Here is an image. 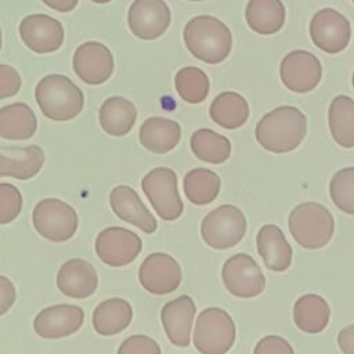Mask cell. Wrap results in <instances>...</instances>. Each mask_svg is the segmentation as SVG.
<instances>
[{"mask_svg": "<svg viewBox=\"0 0 354 354\" xmlns=\"http://www.w3.org/2000/svg\"><path fill=\"white\" fill-rule=\"evenodd\" d=\"M138 138L141 145L153 153L170 152L181 138V127L176 120L152 116L142 122Z\"/></svg>", "mask_w": 354, "mask_h": 354, "instance_id": "cell-23", "label": "cell"}, {"mask_svg": "<svg viewBox=\"0 0 354 354\" xmlns=\"http://www.w3.org/2000/svg\"><path fill=\"white\" fill-rule=\"evenodd\" d=\"M246 227V217L241 209L234 205H221L203 217L201 235L210 248L225 250L242 241Z\"/></svg>", "mask_w": 354, "mask_h": 354, "instance_id": "cell-6", "label": "cell"}, {"mask_svg": "<svg viewBox=\"0 0 354 354\" xmlns=\"http://www.w3.org/2000/svg\"><path fill=\"white\" fill-rule=\"evenodd\" d=\"M279 76L288 90L304 94L313 91L321 82L322 66L310 51L293 50L281 61Z\"/></svg>", "mask_w": 354, "mask_h": 354, "instance_id": "cell-11", "label": "cell"}, {"mask_svg": "<svg viewBox=\"0 0 354 354\" xmlns=\"http://www.w3.org/2000/svg\"><path fill=\"white\" fill-rule=\"evenodd\" d=\"M337 344L344 354H354V325H348L339 332Z\"/></svg>", "mask_w": 354, "mask_h": 354, "instance_id": "cell-40", "label": "cell"}, {"mask_svg": "<svg viewBox=\"0 0 354 354\" xmlns=\"http://www.w3.org/2000/svg\"><path fill=\"white\" fill-rule=\"evenodd\" d=\"M174 86L178 95L188 104L202 102L210 90L207 75L196 66L181 68L176 73Z\"/></svg>", "mask_w": 354, "mask_h": 354, "instance_id": "cell-33", "label": "cell"}, {"mask_svg": "<svg viewBox=\"0 0 354 354\" xmlns=\"http://www.w3.org/2000/svg\"><path fill=\"white\" fill-rule=\"evenodd\" d=\"M93 3H97V4H105V3H109L112 0H91Z\"/></svg>", "mask_w": 354, "mask_h": 354, "instance_id": "cell-42", "label": "cell"}, {"mask_svg": "<svg viewBox=\"0 0 354 354\" xmlns=\"http://www.w3.org/2000/svg\"><path fill=\"white\" fill-rule=\"evenodd\" d=\"M1 43H3V35H1V28H0V50H1Z\"/></svg>", "mask_w": 354, "mask_h": 354, "instance_id": "cell-43", "label": "cell"}, {"mask_svg": "<svg viewBox=\"0 0 354 354\" xmlns=\"http://www.w3.org/2000/svg\"><path fill=\"white\" fill-rule=\"evenodd\" d=\"M32 221L39 235L51 242L71 239L79 225L76 210L58 198H46L37 202L32 213Z\"/></svg>", "mask_w": 354, "mask_h": 354, "instance_id": "cell-7", "label": "cell"}, {"mask_svg": "<svg viewBox=\"0 0 354 354\" xmlns=\"http://www.w3.org/2000/svg\"><path fill=\"white\" fill-rule=\"evenodd\" d=\"M109 203L113 213L123 221L136 225L145 234L158 228V221L147 209L138 194L129 185H118L111 191Z\"/></svg>", "mask_w": 354, "mask_h": 354, "instance_id": "cell-19", "label": "cell"}, {"mask_svg": "<svg viewBox=\"0 0 354 354\" xmlns=\"http://www.w3.org/2000/svg\"><path fill=\"white\" fill-rule=\"evenodd\" d=\"M225 289L239 299L259 296L266 288V277L254 259L246 253H236L227 259L221 270Z\"/></svg>", "mask_w": 354, "mask_h": 354, "instance_id": "cell-9", "label": "cell"}, {"mask_svg": "<svg viewBox=\"0 0 354 354\" xmlns=\"http://www.w3.org/2000/svg\"><path fill=\"white\" fill-rule=\"evenodd\" d=\"M330 317V308L328 301L315 293H307L300 296L293 306L295 325L306 333L322 332Z\"/></svg>", "mask_w": 354, "mask_h": 354, "instance_id": "cell-28", "label": "cell"}, {"mask_svg": "<svg viewBox=\"0 0 354 354\" xmlns=\"http://www.w3.org/2000/svg\"><path fill=\"white\" fill-rule=\"evenodd\" d=\"M72 65L82 82L90 86H98L112 76L115 62L111 50L105 44L86 41L76 48Z\"/></svg>", "mask_w": 354, "mask_h": 354, "instance_id": "cell-15", "label": "cell"}, {"mask_svg": "<svg viewBox=\"0 0 354 354\" xmlns=\"http://www.w3.org/2000/svg\"><path fill=\"white\" fill-rule=\"evenodd\" d=\"M183 279L180 264L170 254L151 253L144 259L138 270L141 286L152 295H169L174 292Z\"/></svg>", "mask_w": 354, "mask_h": 354, "instance_id": "cell-14", "label": "cell"}, {"mask_svg": "<svg viewBox=\"0 0 354 354\" xmlns=\"http://www.w3.org/2000/svg\"><path fill=\"white\" fill-rule=\"evenodd\" d=\"M285 6L281 0H249L245 8L248 26L259 35H274L285 24Z\"/></svg>", "mask_w": 354, "mask_h": 354, "instance_id": "cell-26", "label": "cell"}, {"mask_svg": "<svg viewBox=\"0 0 354 354\" xmlns=\"http://www.w3.org/2000/svg\"><path fill=\"white\" fill-rule=\"evenodd\" d=\"M171 22V12L165 0H134L129 7L127 24L141 40L160 37Z\"/></svg>", "mask_w": 354, "mask_h": 354, "instance_id": "cell-13", "label": "cell"}, {"mask_svg": "<svg viewBox=\"0 0 354 354\" xmlns=\"http://www.w3.org/2000/svg\"><path fill=\"white\" fill-rule=\"evenodd\" d=\"M119 354H160L158 343L149 336L134 335L127 337L118 348Z\"/></svg>", "mask_w": 354, "mask_h": 354, "instance_id": "cell-36", "label": "cell"}, {"mask_svg": "<svg viewBox=\"0 0 354 354\" xmlns=\"http://www.w3.org/2000/svg\"><path fill=\"white\" fill-rule=\"evenodd\" d=\"M141 188L153 210L165 221L177 220L184 210L177 189V174L170 167H155L141 180Z\"/></svg>", "mask_w": 354, "mask_h": 354, "instance_id": "cell-8", "label": "cell"}, {"mask_svg": "<svg viewBox=\"0 0 354 354\" xmlns=\"http://www.w3.org/2000/svg\"><path fill=\"white\" fill-rule=\"evenodd\" d=\"M137 109L134 104L124 97L106 98L98 111V120L105 133L113 137L126 136L134 126Z\"/></svg>", "mask_w": 354, "mask_h": 354, "instance_id": "cell-24", "label": "cell"}, {"mask_svg": "<svg viewBox=\"0 0 354 354\" xmlns=\"http://www.w3.org/2000/svg\"><path fill=\"white\" fill-rule=\"evenodd\" d=\"M194 155L206 163H224L231 155V142L225 136H221L212 129L196 130L189 140Z\"/></svg>", "mask_w": 354, "mask_h": 354, "instance_id": "cell-32", "label": "cell"}, {"mask_svg": "<svg viewBox=\"0 0 354 354\" xmlns=\"http://www.w3.org/2000/svg\"><path fill=\"white\" fill-rule=\"evenodd\" d=\"M351 82H353V87H354V73H353V77H351Z\"/></svg>", "mask_w": 354, "mask_h": 354, "instance_id": "cell-44", "label": "cell"}, {"mask_svg": "<svg viewBox=\"0 0 354 354\" xmlns=\"http://www.w3.org/2000/svg\"><path fill=\"white\" fill-rule=\"evenodd\" d=\"M84 321V313L73 304H55L41 310L35 321V332L44 339H61L77 332Z\"/></svg>", "mask_w": 354, "mask_h": 354, "instance_id": "cell-17", "label": "cell"}, {"mask_svg": "<svg viewBox=\"0 0 354 354\" xmlns=\"http://www.w3.org/2000/svg\"><path fill=\"white\" fill-rule=\"evenodd\" d=\"M195 313L196 306L187 295H181L162 307L160 321L170 343L177 347L189 346Z\"/></svg>", "mask_w": 354, "mask_h": 354, "instance_id": "cell-18", "label": "cell"}, {"mask_svg": "<svg viewBox=\"0 0 354 354\" xmlns=\"http://www.w3.org/2000/svg\"><path fill=\"white\" fill-rule=\"evenodd\" d=\"M220 177L210 169L196 167L189 170L183 180L185 198L198 206L212 203L220 192Z\"/></svg>", "mask_w": 354, "mask_h": 354, "instance_id": "cell-31", "label": "cell"}, {"mask_svg": "<svg viewBox=\"0 0 354 354\" xmlns=\"http://www.w3.org/2000/svg\"><path fill=\"white\" fill-rule=\"evenodd\" d=\"M256 245L257 252L268 270L282 272L290 267L293 254L292 246L278 225H263L257 232Z\"/></svg>", "mask_w": 354, "mask_h": 354, "instance_id": "cell-22", "label": "cell"}, {"mask_svg": "<svg viewBox=\"0 0 354 354\" xmlns=\"http://www.w3.org/2000/svg\"><path fill=\"white\" fill-rule=\"evenodd\" d=\"M35 98L41 113L55 122L76 118L84 105L83 91L69 77L58 73L47 75L37 83Z\"/></svg>", "mask_w": 354, "mask_h": 354, "instance_id": "cell-3", "label": "cell"}, {"mask_svg": "<svg viewBox=\"0 0 354 354\" xmlns=\"http://www.w3.org/2000/svg\"><path fill=\"white\" fill-rule=\"evenodd\" d=\"M189 1H203V0H189Z\"/></svg>", "mask_w": 354, "mask_h": 354, "instance_id": "cell-45", "label": "cell"}, {"mask_svg": "<svg viewBox=\"0 0 354 354\" xmlns=\"http://www.w3.org/2000/svg\"><path fill=\"white\" fill-rule=\"evenodd\" d=\"M48 8L58 12H69L76 8L79 0H41Z\"/></svg>", "mask_w": 354, "mask_h": 354, "instance_id": "cell-41", "label": "cell"}, {"mask_svg": "<svg viewBox=\"0 0 354 354\" xmlns=\"http://www.w3.org/2000/svg\"><path fill=\"white\" fill-rule=\"evenodd\" d=\"M22 80L18 71L10 65L0 64V100L18 94Z\"/></svg>", "mask_w": 354, "mask_h": 354, "instance_id": "cell-37", "label": "cell"}, {"mask_svg": "<svg viewBox=\"0 0 354 354\" xmlns=\"http://www.w3.org/2000/svg\"><path fill=\"white\" fill-rule=\"evenodd\" d=\"M289 232L304 249H321L332 238L335 220L332 213L318 202L297 205L288 218Z\"/></svg>", "mask_w": 354, "mask_h": 354, "instance_id": "cell-4", "label": "cell"}, {"mask_svg": "<svg viewBox=\"0 0 354 354\" xmlns=\"http://www.w3.org/2000/svg\"><path fill=\"white\" fill-rule=\"evenodd\" d=\"M329 194L339 210L354 216V166L340 169L333 174Z\"/></svg>", "mask_w": 354, "mask_h": 354, "instance_id": "cell-34", "label": "cell"}, {"mask_svg": "<svg viewBox=\"0 0 354 354\" xmlns=\"http://www.w3.org/2000/svg\"><path fill=\"white\" fill-rule=\"evenodd\" d=\"M22 210V195L19 189L8 183H0V224H8Z\"/></svg>", "mask_w": 354, "mask_h": 354, "instance_id": "cell-35", "label": "cell"}, {"mask_svg": "<svg viewBox=\"0 0 354 354\" xmlns=\"http://www.w3.org/2000/svg\"><path fill=\"white\" fill-rule=\"evenodd\" d=\"M133 319L130 303L120 297L101 301L93 311L94 330L101 336H113L124 330Z\"/></svg>", "mask_w": 354, "mask_h": 354, "instance_id": "cell-25", "label": "cell"}, {"mask_svg": "<svg viewBox=\"0 0 354 354\" xmlns=\"http://www.w3.org/2000/svg\"><path fill=\"white\" fill-rule=\"evenodd\" d=\"M310 36L319 50L337 54L348 46L351 26L342 12L333 8H322L310 21Z\"/></svg>", "mask_w": 354, "mask_h": 354, "instance_id": "cell-10", "label": "cell"}, {"mask_svg": "<svg viewBox=\"0 0 354 354\" xmlns=\"http://www.w3.org/2000/svg\"><path fill=\"white\" fill-rule=\"evenodd\" d=\"M254 354H272V353H278V354H293L295 350L293 347L288 343L286 339L281 337V336H266L263 339H260L254 347Z\"/></svg>", "mask_w": 354, "mask_h": 354, "instance_id": "cell-38", "label": "cell"}, {"mask_svg": "<svg viewBox=\"0 0 354 354\" xmlns=\"http://www.w3.org/2000/svg\"><path fill=\"white\" fill-rule=\"evenodd\" d=\"M98 286L95 268L83 259H71L65 261L57 275V288L72 299H86L91 296Z\"/></svg>", "mask_w": 354, "mask_h": 354, "instance_id": "cell-20", "label": "cell"}, {"mask_svg": "<svg viewBox=\"0 0 354 354\" xmlns=\"http://www.w3.org/2000/svg\"><path fill=\"white\" fill-rule=\"evenodd\" d=\"M44 165V152L39 145L0 147V177L29 180Z\"/></svg>", "mask_w": 354, "mask_h": 354, "instance_id": "cell-21", "label": "cell"}, {"mask_svg": "<svg viewBox=\"0 0 354 354\" xmlns=\"http://www.w3.org/2000/svg\"><path fill=\"white\" fill-rule=\"evenodd\" d=\"M249 112L248 101L235 91L220 93L209 108L212 120L227 130L243 126L249 119Z\"/></svg>", "mask_w": 354, "mask_h": 354, "instance_id": "cell-29", "label": "cell"}, {"mask_svg": "<svg viewBox=\"0 0 354 354\" xmlns=\"http://www.w3.org/2000/svg\"><path fill=\"white\" fill-rule=\"evenodd\" d=\"M353 3H354V0H353Z\"/></svg>", "mask_w": 354, "mask_h": 354, "instance_id": "cell-46", "label": "cell"}, {"mask_svg": "<svg viewBox=\"0 0 354 354\" xmlns=\"http://www.w3.org/2000/svg\"><path fill=\"white\" fill-rule=\"evenodd\" d=\"M17 297L14 283L4 275H0V317L4 315L14 304Z\"/></svg>", "mask_w": 354, "mask_h": 354, "instance_id": "cell-39", "label": "cell"}, {"mask_svg": "<svg viewBox=\"0 0 354 354\" xmlns=\"http://www.w3.org/2000/svg\"><path fill=\"white\" fill-rule=\"evenodd\" d=\"M37 130V119L32 108L15 102L0 108V137L12 141L29 140Z\"/></svg>", "mask_w": 354, "mask_h": 354, "instance_id": "cell-27", "label": "cell"}, {"mask_svg": "<svg viewBox=\"0 0 354 354\" xmlns=\"http://www.w3.org/2000/svg\"><path fill=\"white\" fill-rule=\"evenodd\" d=\"M307 133V118L296 106L282 105L266 113L256 126L257 142L272 153L296 149Z\"/></svg>", "mask_w": 354, "mask_h": 354, "instance_id": "cell-1", "label": "cell"}, {"mask_svg": "<svg viewBox=\"0 0 354 354\" xmlns=\"http://www.w3.org/2000/svg\"><path fill=\"white\" fill-rule=\"evenodd\" d=\"M328 123L336 144L343 148L354 147V100L348 95H336L329 105Z\"/></svg>", "mask_w": 354, "mask_h": 354, "instance_id": "cell-30", "label": "cell"}, {"mask_svg": "<svg viewBox=\"0 0 354 354\" xmlns=\"http://www.w3.org/2000/svg\"><path fill=\"white\" fill-rule=\"evenodd\" d=\"M236 336L235 324L231 315L218 307L203 310L195 322L194 346L202 354L227 353Z\"/></svg>", "mask_w": 354, "mask_h": 354, "instance_id": "cell-5", "label": "cell"}, {"mask_svg": "<svg viewBox=\"0 0 354 354\" xmlns=\"http://www.w3.org/2000/svg\"><path fill=\"white\" fill-rule=\"evenodd\" d=\"M142 249L141 238L122 227H108L95 238V253L111 267H123L137 259Z\"/></svg>", "mask_w": 354, "mask_h": 354, "instance_id": "cell-12", "label": "cell"}, {"mask_svg": "<svg viewBox=\"0 0 354 354\" xmlns=\"http://www.w3.org/2000/svg\"><path fill=\"white\" fill-rule=\"evenodd\" d=\"M188 51L206 64H220L231 53L232 35L230 28L212 15H196L191 18L183 32Z\"/></svg>", "mask_w": 354, "mask_h": 354, "instance_id": "cell-2", "label": "cell"}, {"mask_svg": "<svg viewBox=\"0 0 354 354\" xmlns=\"http://www.w3.org/2000/svg\"><path fill=\"white\" fill-rule=\"evenodd\" d=\"M18 30L25 46L37 54L57 51L65 37L62 24L46 14H30L25 17Z\"/></svg>", "mask_w": 354, "mask_h": 354, "instance_id": "cell-16", "label": "cell"}]
</instances>
